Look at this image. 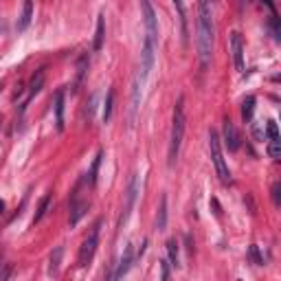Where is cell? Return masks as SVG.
Segmentation results:
<instances>
[{
	"instance_id": "6da1fadb",
	"label": "cell",
	"mask_w": 281,
	"mask_h": 281,
	"mask_svg": "<svg viewBox=\"0 0 281 281\" xmlns=\"http://www.w3.org/2000/svg\"><path fill=\"white\" fill-rule=\"evenodd\" d=\"M213 38H215V24H213V11H211V0H200L196 20V46L202 68L209 66L211 55H213Z\"/></svg>"
},
{
	"instance_id": "7a4b0ae2",
	"label": "cell",
	"mask_w": 281,
	"mask_h": 281,
	"mask_svg": "<svg viewBox=\"0 0 281 281\" xmlns=\"http://www.w3.org/2000/svg\"><path fill=\"white\" fill-rule=\"evenodd\" d=\"M184 97H180L174 105V121H171V136H169V167H174L178 162L180 156V147H182V139H184Z\"/></svg>"
},
{
	"instance_id": "3957f363",
	"label": "cell",
	"mask_w": 281,
	"mask_h": 281,
	"mask_svg": "<svg viewBox=\"0 0 281 281\" xmlns=\"http://www.w3.org/2000/svg\"><path fill=\"white\" fill-rule=\"evenodd\" d=\"M209 149H211V158H213V165H215V171H218L220 180L224 184L231 182V169H228L226 161H224V154H222V145H220V136L215 130L209 132Z\"/></svg>"
},
{
	"instance_id": "277c9868",
	"label": "cell",
	"mask_w": 281,
	"mask_h": 281,
	"mask_svg": "<svg viewBox=\"0 0 281 281\" xmlns=\"http://www.w3.org/2000/svg\"><path fill=\"white\" fill-rule=\"evenodd\" d=\"M101 224H103V220H97V224L90 228V233H88V235H86V240H83L81 248H79V257H77L79 268H86V266H90L92 257H95V250H97V246H99Z\"/></svg>"
},
{
	"instance_id": "5b68a950",
	"label": "cell",
	"mask_w": 281,
	"mask_h": 281,
	"mask_svg": "<svg viewBox=\"0 0 281 281\" xmlns=\"http://www.w3.org/2000/svg\"><path fill=\"white\" fill-rule=\"evenodd\" d=\"M140 13H143V24H145V40L158 44V20L156 11L152 7V0H140Z\"/></svg>"
},
{
	"instance_id": "8992f818",
	"label": "cell",
	"mask_w": 281,
	"mask_h": 281,
	"mask_svg": "<svg viewBox=\"0 0 281 281\" xmlns=\"http://www.w3.org/2000/svg\"><path fill=\"white\" fill-rule=\"evenodd\" d=\"M136 196H139V176H132L130 178V184H127V191H125V206H123V213L119 218V228L125 226L127 218H130L132 209H134V202H136Z\"/></svg>"
},
{
	"instance_id": "52a82bcc",
	"label": "cell",
	"mask_w": 281,
	"mask_h": 281,
	"mask_svg": "<svg viewBox=\"0 0 281 281\" xmlns=\"http://www.w3.org/2000/svg\"><path fill=\"white\" fill-rule=\"evenodd\" d=\"M231 55H233V64L240 73H244V42H241V35L237 31L231 33Z\"/></svg>"
},
{
	"instance_id": "ba28073f",
	"label": "cell",
	"mask_w": 281,
	"mask_h": 281,
	"mask_svg": "<svg viewBox=\"0 0 281 281\" xmlns=\"http://www.w3.org/2000/svg\"><path fill=\"white\" fill-rule=\"evenodd\" d=\"M222 132H224V145H226V149H228V152H237V149H240L241 139H240V132H237L235 123H233L231 119L224 121V130Z\"/></svg>"
},
{
	"instance_id": "9c48e42d",
	"label": "cell",
	"mask_w": 281,
	"mask_h": 281,
	"mask_svg": "<svg viewBox=\"0 0 281 281\" xmlns=\"http://www.w3.org/2000/svg\"><path fill=\"white\" fill-rule=\"evenodd\" d=\"M174 9L178 13V24H180V38H182V46H189V22H187V9H184L182 0H171Z\"/></svg>"
},
{
	"instance_id": "30bf717a",
	"label": "cell",
	"mask_w": 281,
	"mask_h": 281,
	"mask_svg": "<svg viewBox=\"0 0 281 281\" xmlns=\"http://www.w3.org/2000/svg\"><path fill=\"white\" fill-rule=\"evenodd\" d=\"M88 206H90V204H88L86 200H79L77 191H75V196L70 198V218H68V224H70V226H75V224H77L79 220L86 215Z\"/></svg>"
},
{
	"instance_id": "8fae6325",
	"label": "cell",
	"mask_w": 281,
	"mask_h": 281,
	"mask_svg": "<svg viewBox=\"0 0 281 281\" xmlns=\"http://www.w3.org/2000/svg\"><path fill=\"white\" fill-rule=\"evenodd\" d=\"M64 101H66V92L64 88H60V90L55 92V97H53V112H55V125L57 130H64Z\"/></svg>"
},
{
	"instance_id": "7c38bea8",
	"label": "cell",
	"mask_w": 281,
	"mask_h": 281,
	"mask_svg": "<svg viewBox=\"0 0 281 281\" xmlns=\"http://www.w3.org/2000/svg\"><path fill=\"white\" fill-rule=\"evenodd\" d=\"M132 263H134V246L127 244L125 250H123L121 261H119V266H117V270H114L112 277H114V279H121L123 275H127V270L132 268Z\"/></svg>"
},
{
	"instance_id": "4fadbf2b",
	"label": "cell",
	"mask_w": 281,
	"mask_h": 281,
	"mask_svg": "<svg viewBox=\"0 0 281 281\" xmlns=\"http://www.w3.org/2000/svg\"><path fill=\"white\" fill-rule=\"evenodd\" d=\"M31 20H33V0H24L22 13H20V18H18V31H24L26 26L31 24Z\"/></svg>"
},
{
	"instance_id": "5bb4252c",
	"label": "cell",
	"mask_w": 281,
	"mask_h": 281,
	"mask_svg": "<svg viewBox=\"0 0 281 281\" xmlns=\"http://www.w3.org/2000/svg\"><path fill=\"white\" fill-rule=\"evenodd\" d=\"M42 86H44V70H38V73L33 75V79H31V88H29V99H26L24 103H22V110H24L26 105H29V101L33 99V97L38 95L40 90H42Z\"/></svg>"
},
{
	"instance_id": "9a60e30c",
	"label": "cell",
	"mask_w": 281,
	"mask_h": 281,
	"mask_svg": "<svg viewBox=\"0 0 281 281\" xmlns=\"http://www.w3.org/2000/svg\"><path fill=\"white\" fill-rule=\"evenodd\" d=\"M103 40H105V18H103V13H99V20H97V33H95V42H92V48H95V51H101V48H103Z\"/></svg>"
},
{
	"instance_id": "2e32d148",
	"label": "cell",
	"mask_w": 281,
	"mask_h": 281,
	"mask_svg": "<svg viewBox=\"0 0 281 281\" xmlns=\"http://www.w3.org/2000/svg\"><path fill=\"white\" fill-rule=\"evenodd\" d=\"M165 226H167V196H162L156 213V231H165Z\"/></svg>"
},
{
	"instance_id": "e0dca14e",
	"label": "cell",
	"mask_w": 281,
	"mask_h": 281,
	"mask_svg": "<svg viewBox=\"0 0 281 281\" xmlns=\"http://www.w3.org/2000/svg\"><path fill=\"white\" fill-rule=\"evenodd\" d=\"M61 255H64V248H61V246H57V248L53 250V255H51V263H48V275H51V277H57V272H60Z\"/></svg>"
},
{
	"instance_id": "ac0fdd59",
	"label": "cell",
	"mask_w": 281,
	"mask_h": 281,
	"mask_svg": "<svg viewBox=\"0 0 281 281\" xmlns=\"http://www.w3.org/2000/svg\"><path fill=\"white\" fill-rule=\"evenodd\" d=\"M253 112H255V97H246L244 103H241V119L248 123L253 119Z\"/></svg>"
},
{
	"instance_id": "d6986e66",
	"label": "cell",
	"mask_w": 281,
	"mask_h": 281,
	"mask_svg": "<svg viewBox=\"0 0 281 281\" xmlns=\"http://www.w3.org/2000/svg\"><path fill=\"white\" fill-rule=\"evenodd\" d=\"M101 158H103V152H99V154H97L95 162H92L90 171H88V184H90V187H95V184H97V174H99V165H101Z\"/></svg>"
},
{
	"instance_id": "ffe728a7",
	"label": "cell",
	"mask_w": 281,
	"mask_h": 281,
	"mask_svg": "<svg viewBox=\"0 0 281 281\" xmlns=\"http://www.w3.org/2000/svg\"><path fill=\"white\" fill-rule=\"evenodd\" d=\"M112 105H114V90L110 88L108 90V97H105V103H103V123H108L110 121V117H112Z\"/></svg>"
},
{
	"instance_id": "44dd1931",
	"label": "cell",
	"mask_w": 281,
	"mask_h": 281,
	"mask_svg": "<svg viewBox=\"0 0 281 281\" xmlns=\"http://www.w3.org/2000/svg\"><path fill=\"white\" fill-rule=\"evenodd\" d=\"M167 253H169V263H171V266H180V263H178V241H176V240L167 241Z\"/></svg>"
},
{
	"instance_id": "7402d4cb",
	"label": "cell",
	"mask_w": 281,
	"mask_h": 281,
	"mask_svg": "<svg viewBox=\"0 0 281 281\" xmlns=\"http://www.w3.org/2000/svg\"><path fill=\"white\" fill-rule=\"evenodd\" d=\"M48 204H51V196H44V198H42V202H40V206H38V213H35V218H33V224H38L40 220H42L44 215H46Z\"/></svg>"
},
{
	"instance_id": "603a6c76",
	"label": "cell",
	"mask_w": 281,
	"mask_h": 281,
	"mask_svg": "<svg viewBox=\"0 0 281 281\" xmlns=\"http://www.w3.org/2000/svg\"><path fill=\"white\" fill-rule=\"evenodd\" d=\"M86 70H88V57L81 55V60H79V64H77V81H75V86H79V83L83 81V75H86Z\"/></svg>"
},
{
	"instance_id": "cb8c5ba5",
	"label": "cell",
	"mask_w": 281,
	"mask_h": 281,
	"mask_svg": "<svg viewBox=\"0 0 281 281\" xmlns=\"http://www.w3.org/2000/svg\"><path fill=\"white\" fill-rule=\"evenodd\" d=\"M268 156L270 158H281V140L277 139V140H270V143H268Z\"/></svg>"
},
{
	"instance_id": "d4e9b609",
	"label": "cell",
	"mask_w": 281,
	"mask_h": 281,
	"mask_svg": "<svg viewBox=\"0 0 281 281\" xmlns=\"http://www.w3.org/2000/svg\"><path fill=\"white\" fill-rule=\"evenodd\" d=\"M266 134L270 136V140H277V139H279V127H277V123H275V121H268V125H266Z\"/></svg>"
},
{
	"instance_id": "484cf974",
	"label": "cell",
	"mask_w": 281,
	"mask_h": 281,
	"mask_svg": "<svg viewBox=\"0 0 281 281\" xmlns=\"http://www.w3.org/2000/svg\"><path fill=\"white\" fill-rule=\"evenodd\" d=\"M279 191H281V182H275V184H272V202H275V206H279V204H281Z\"/></svg>"
},
{
	"instance_id": "4316f807",
	"label": "cell",
	"mask_w": 281,
	"mask_h": 281,
	"mask_svg": "<svg viewBox=\"0 0 281 281\" xmlns=\"http://www.w3.org/2000/svg\"><path fill=\"white\" fill-rule=\"evenodd\" d=\"M9 275H11V263H4V270L0 272V281L9 279Z\"/></svg>"
},
{
	"instance_id": "83f0119b",
	"label": "cell",
	"mask_w": 281,
	"mask_h": 281,
	"mask_svg": "<svg viewBox=\"0 0 281 281\" xmlns=\"http://www.w3.org/2000/svg\"><path fill=\"white\" fill-rule=\"evenodd\" d=\"M250 257L255 259V263H257V266L261 263V257H259V253H257V246H250Z\"/></svg>"
},
{
	"instance_id": "f1b7e54d",
	"label": "cell",
	"mask_w": 281,
	"mask_h": 281,
	"mask_svg": "<svg viewBox=\"0 0 281 281\" xmlns=\"http://www.w3.org/2000/svg\"><path fill=\"white\" fill-rule=\"evenodd\" d=\"M161 268H162L161 277L162 279H169V266H167V261H161Z\"/></svg>"
},
{
	"instance_id": "f546056e",
	"label": "cell",
	"mask_w": 281,
	"mask_h": 281,
	"mask_svg": "<svg viewBox=\"0 0 281 281\" xmlns=\"http://www.w3.org/2000/svg\"><path fill=\"white\" fill-rule=\"evenodd\" d=\"M2 211H4V202L0 200V213H2Z\"/></svg>"
},
{
	"instance_id": "4dcf8cb0",
	"label": "cell",
	"mask_w": 281,
	"mask_h": 281,
	"mask_svg": "<svg viewBox=\"0 0 281 281\" xmlns=\"http://www.w3.org/2000/svg\"><path fill=\"white\" fill-rule=\"evenodd\" d=\"M0 259H2V257H0Z\"/></svg>"
},
{
	"instance_id": "1f68e13d",
	"label": "cell",
	"mask_w": 281,
	"mask_h": 281,
	"mask_svg": "<svg viewBox=\"0 0 281 281\" xmlns=\"http://www.w3.org/2000/svg\"><path fill=\"white\" fill-rule=\"evenodd\" d=\"M0 88H2V86H0Z\"/></svg>"
}]
</instances>
